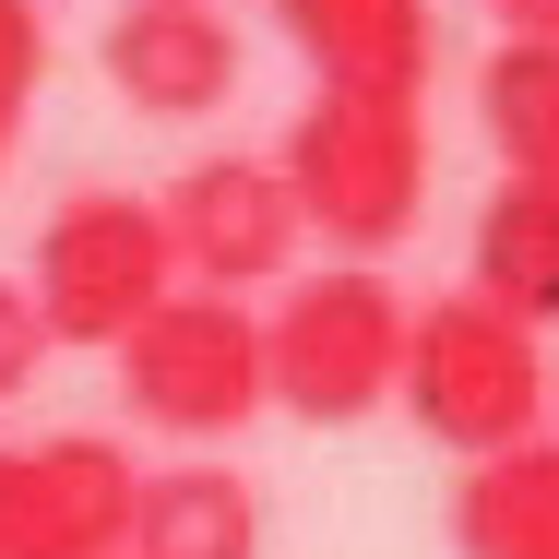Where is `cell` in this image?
I'll use <instances>...</instances> for the list:
<instances>
[{
	"mask_svg": "<svg viewBox=\"0 0 559 559\" xmlns=\"http://www.w3.org/2000/svg\"><path fill=\"white\" fill-rule=\"evenodd\" d=\"M131 488H143V464L108 429L0 441V559H119L131 548Z\"/></svg>",
	"mask_w": 559,
	"mask_h": 559,
	"instance_id": "7",
	"label": "cell"
},
{
	"mask_svg": "<svg viewBox=\"0 0 559 559\" xmlns=\"http://www.w3.org/2000/svg\"><path fill=\"white\" fill-rule=\"evenodd\" d=\"M36 84H48V12H36V0H0V167H12V143H24Z\"/></svg>",
	"mask_w": 559,
	"mask_h": 559,
	"instance_id": "14",
	"label": "cell"
},
{
	"mask_svg": "<svg viewBox=\"0 0 559 559\" xmlns=\"http://www.w3.org/2000/svg\"><path fill=\"white\" fill-rule=\"evenodd\" d=\"M452 559H559V441L464 464V488H452Z\"/></svg>",
	"mask_w": 559,
	"mask_h": 559,
	"instance_id": "12",
	"label": "cell"
},
{
	"mask_svg": "<svg viewBox=\"0 0 559 559\" xmlns=\"http://www.w3.org/2000/svg\"><path fill=\"white\" fill-rule=\"evenodd\" d=\"M500 12V36H536V48H559V0H488Z\"/></svg>",
	"mask_w": 559,
	"mask_h": 559,
	"instance_id": "16",
	"label": "cell"
},
{
	"mask_svg": "<svg viewBox=\"0 0 559 559\" xmlns=\"http://www.w3.org/2000/svg\"><path fill=\"white\" fill-rule=\"evenodd\" d=\"M393 405L464 464H500V452L548 441V345L524 322H500L488 298H429L405 322V369H393Z\"/></svg>",
	"mask_w": 559,
	"mask_h": 559,
	"instance_id": "3",
	"label": "cell"
},
{
	"mask_svg": "<svg viewBox=\"0 0 559 559\" xmlns=\"http://www.w3.org/2000/svg\"><path fill=\"white\" fill-rule=\"evenodd\" d=\"M464 298H488V310L524 322V334L559 322V179H500V191L476 203Z\"/></svg>",
	"mask_w": 559,
	"mask_h": 559,
	"instance_id": "11",
	"label": "cell"
},
{
	"mask_svg": "<svg viewBox=\"0 0 559 559\" xmlns=\"http://www.w3.org/2000/svg\"><path fill=\"white\" fill-rule=\"evenodd\" d=\"M24 298H36L48 345H108L119 357L143 334V310L179 298V250H167L155 191H72V203H48L36 250H24Z\"/></svg>",
	"mask_w": 559,
	"mask_h": 559,
	"instance_id": "4",
	"label": "cell"
},
{
	"mask_svg": "<svg viewBox=\"0 0 559 559\" xmlns=\"http://www.w3.org/2000/svg\"><path fill=\"white\" fill-rule=\"evenodd\" d=\"M119 393L143 429L167 441H238L274 393H262V310L179 286L167 310H143V334L119 345Z\"/></svg>",
	"mask_w": 559,
	"mask_h": 559,
	"instance_id": "5",
	"label": "cell"
},
{
	"mask_svg": "<svg viewBox=\"0 0 559 559\" xmlns=\"http://www.w3.org/2000/svg\"><path fill=\"white\" fill-rule=\"evenodd\" d=\"M155 215H167V250H179V286H203V298H250V286H286L298 274V203H286V179H274V155H191L167 191H155Z\"/></svg>",
	"mask_w": 559,
	"mask_h": 559,
	"instance_id": "6",
	"label": "cell"
},
{
	"mask_svg": "<svg viewBox=\"0 0 559 559\" xmlns=\"http://www.w3.org/2000/svg\"><path fill=\"white\" fill-rule=\"evenodd\" d=\"M36 369H48V322H36V298H24V274H0V405H12Z\"/></svg>",
	"mask_w": 559,
	"mask_h": 559,
	"instance_id": "15",
	"label": "cell"
},
{
	"mask_svg": "<svg viewBox=\"0 0 559 559\" xmlns=\"http://www.w3.org/2000/svg\"><path fill=\"white\" fill-rule=\"evenodd\" d=\"M405 286L381 262H322V274H286V298L262 310V393L298 417V429H357L393 405V369H405Z\"/></svg>",
	"mask_w": 559,
	"mask_h": 559,
	"instance_id": "1",
	"label": "cell"
},
{
	"mask_svg": "<svg viewBox=\"0 0 559 559\" xmlns=\"http://www.w3.org/2000/svg\"><path fill=\"white\" fill-rule=\"evenodd\" d=\"M119 559H262V488L215 452H179L131 488V548Z\"/></svg>",
	"mask_w": 559,
	"mask_h": 559,
	"instance_id": "10",
	"label": "cell"
},
{
	"mask_svg": "<svg viewBox=\"0 0 559 559\" xmlns=\"http://www.w3.org/2000/svg\"><path fill=\"white\" fill-rule=\"evenodd\" d=\"M476 119L500 143V179H559V48L500 36L476 60Z\"/></svg>",
	"mask_w": 559,
	"mask_h": 559,
	"instance_id": "13",
	"label": "cell"
},
{
	"mask_svg": "<svg viewBox=\"0 0 559 559\" xmlns=\"http://www.w3.org/2000/svg\"><path fill=\"white\" fill-rule=\"evenodd\" d=\"M262 12L310 60V96H429L441 60L429 0H262Z\"/></svg>",
	"mask_w": 559,
	"mask_h": 559,
	"instance_id": "9",
	"label": "cell"
},
{
	"mask_svg": "<svg viewBox=\"0 0 559 559\" xmlns=\"http://www.w3.org/2000/svg\"><path fill=\"white\" fill-rule=\"evenodd\" d=\"M96 72L131 119H215L238 96V24L215 0H119L96 24Z\"/></svg>",
	"mask_w": 559,
	"mask_h": 559,
	"instance_id": "8",
	"label": "cell"
},
{
	"mask_svg": "<svg viewBox=\"0 0 559 559\" xmlns=\"http://www.w3.org/2000/svg\"><path fill=\"white\" fill-rule=\"evenodd\" d=\"M274 179L298 226H322L345 262H381L429 203V119L417 96H310L274 143Z\"/></svg>",
	"mask_w": 559,
	"mask_h": 559,
	"instance_id": "2",
	"label": "cell"
}]
</instances>
